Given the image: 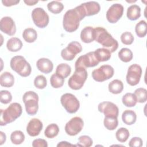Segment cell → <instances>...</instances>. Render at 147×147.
Segmentation results:
<instances>
[{
    "mask_svg": "<svg viewBox=\"0 0 147 147\" xmlns=\"http://www.w3.org/2000/svg\"><path fill=\"white\" fill-rule=\"evenodd\" d=\"M146 30L147 26L145 21L141 20L136 24L135 27V31L138 37L140 38L144 37L146 34Z\"/></svg>",
    "mask_w": 147,
    "mask_h": 147,
    "instance_id": "836d02e7",
    "label": "cell"
},
{
    "mask_svg": "<svg viewBox=\"0 0 147 147\" xmlns=\"http://www.w3.org/2000/svg\"><path fill=\"white\" fill-rule=\"evenodd\" d=\"M10 140L13 144L19 145L22 144L25 140V135L20 130H15L10 135Z\"/></svg>",
    "mask_w": 147,
    "mask_h": 147,
    "instance_id": "e575fe53",
    "label": "cell"
},
{
    "mask_svg": "<svg viewBox=\"0 0 147 147\" xmlns=\"http://www.w3.org/2000/svg\"><path fill=\"white\" fill-rule=\"evenodd\" d=\"M80 39L84 43H90L95 40L94 28L92 26L84 28L80 33Z\"/></svg>",
    "mask_w": 147,
    "mask_h": 147,
    "instance_id": "ffe728a7",
    "label": "cell"
},
{
    "mask_svg": "<svg viewBox=\"0 0 147 147\" xmlns=\"http://www.w3.org/2000/svg\"><path fill=\"white\" fill-rule=\"evenodd\" d=\"M11 68L22 77H27L31 74L30 64L22 56H16L11 58L10 63Z\"/></svg>",
    "mask_w": 147,
    "mask_h": 147,
    "instance_id": "277c9868",
    "label": "cell"
},
{
    "mask_svg": "<svg viewBox=\"0 0 147 147\" xmlns=\"http://www.w3.org/2000/svg\"><path fill=\"white\" fill-rule=\"evenodd\" d=\"M103 124L105 127L109 130H113L117 128L118 125L117 117H105Z\"/></svg>",
    "mask_w": 147,
    "mask_h": 147,
    "instance_id": "d6a6232c",
    "label": "cell"
},
{
    "mask_svg": "<svg viewBox=\"0 0 147 147\" xmlns=\"http://www.w3.org/2000/svg\"><path fill=\"white\" fill-rule=\"evenodd\" d=\"M1 102L3 104H7L12 100V95L11 93L7 90H1L0 91Z\"/></svg>",
    "mask_w": 147,
    "mask_h": 147,
    "instance_id": "b9f144b4",
    "label": "cell"
},
{
    "mask_svg": "<svg viewBox=\"0 0 147 147\" xmlns=\"http://www.w3.org/2000/svg\"><path fill=\"white\" fill-rule=\"evenodd\" d=\"M34 86L38 89L44 88L47 84V79L43 75H38L37 76L34 80Z\"/></svg>",
    "mask_w": 147,
    "mask_h": 147,
    "instance_id": "ab89813d",
    "label": "cell"
},
{
    "mask_svg": "<svg viewBox=\"0 0 147 147\" xmlns=\"http://www.w3.org/2000/svg\"><path fill=\"white\" fill-rule=\"evenodd\" d=\"M137 101L139 103H145L147 100V90L144 88H138L134 91Z\"/></svg>",
    "mask_w": 147,
    "mask_h": 147,
    "instance_id": "74e56055",
    "label": "cell"
},
{
    "mask_svg": "<svg viewBox=\"0 0 147 147\" xmlns=\"http://www.w3.org/2000/svg\"><path fill=\"white\" fill-rule=\"evenodd\" d=\"M47 7L48 10L51 13L53 14H59L63 11L64 5L60 1H54L49 2L47 5Z\"/></svg>",
    "mask_w": 147,
    "mask_h": 147,
    "instance_id": "f546056e",
    "label": "cell"
},
{
    "mask_svg": "<svg viewBox=\"0 0 147 147\" xmlns=\"http://www.w3.org/2000/svg\"><path fill=\"white\" fill-rule=\"evenodd\" d=\"M71 72V67L66 63H61L59 64L56 69V74L64 79L68 77Z\"/></svg>",
    "mask_w": 147,
    "mask_h": 147,
    "instance_id": "83f0119b",
    "label": "cell"
},
{
    "mask_svg": "<svg viewBox=\"0 0 147 147\" xmlns=\"http://www.w3.org/2000/svg\"><path fill=\"white\" fill-rule=\"evenodd\" d=\"M86 16H91L98 13L100 11V5L95 1H90L82 3Z\"/></svg>",
    "mask_w": 147,
    "mask_h": 147,
    "instance_id": "d6986e66",
    "label": "cell"
},
{
    "mask_svg": "<svg viewBox=\"0 0 147 147\" xmlns=\"http://www.w3.org/2000/svg\"><path fill=\"white\" fill-rule=\"evenodd\" d=\"M130 133L129 130L125 127H121L115 133L117 140L120 142H126L129 137Z\"/></svg>",
    "mask_w": 147,
    "mask_h": 147,
    "instance_id": "d590c367",
    "label": "cell"
},
{
    "mask_svg": "<svg viewBox=\"0 0 147 147\" xmlns=\"http://www.w3.org/2000/svg\"><path fill=\"white\" fill-rule=\"evenodd\" d=\"M43 127L42 122L37 118H33L30 120L26 126V131L31 137L38 136Z\"/></svg>",
    "mask_w": 147,
    "mask_h": 147,
    "instance_id": "e0dca14e",
    "label": "cell"
},
{
    "mask_svg": "<svg viewBox=\"0 0 147 147\" xmlns=\"http://www.w3.org/2000/svg\"><path fill=\"white\" fill-rule=\"evenodd\" d=\"M6 47L10 52H17L22 48V42L17 37H11L7 41Z\"/></svg>",
    "mask_w": 147,
    "mask_h": 147,
    "instance_id": "cb8c5ba5",
    "label": "cell"
},
{
    "mask_svg": "<svg viewBox=\"0 0 147 147\" xmlns=\"http://www.w3.org/2000/svg\"><path fill=\"white\" fill-rule=\"evenodd\" d=\"M14 83L13 75L9 72H4L0 76V84L2 87H11Z\"/></svg>",
    "mask_w": 147,
    "mask_h": 147,
    "instance_id": "44dd1931",
    "label": "cell"
},
{
    "mask_svg": "<svg viewBox=\"0 0 147 147\" xmlns=\"http://www.w3.org/2000/svg\"><path fill=\"white\" fill-rule=\"evenodd\" d=\"M22 100L28 114L30 115H35L38 109V95L33 91H29L24 94Z\"/></svg>",
    "mask_w": 147,
    "mask_h": 147,
    "instance_id": "5b68a950",
    "label": "cell"
},
{
    "mask_svg": "<svg viewBox=\"0 0 147 147\" xmlns=\"http://www.w3.org/2000/svg\"><path fill=\"white\" fill-rule=\"evenodd\" d=\"M77 146L76 145H73V144H69L67 141H61L57 145V146Z\"/></svg>",
    "mask_w": 147,
    "mask_h": 147,
    "instance_id": "bcb514c9",
    "label": "cell"
},
{
    "mask_svg": "<svg viewBox=\"0 0 147 147\" xmlns=\"http://www.w3.org/2000/svg\"><path fill=\"white\" fill-rule=\"evenodd\" d=\"M99 63L98 60L95 52H90L84 55L80 56L76 61L75 68L86 69L88 67H94Z\"/></svg>",
    "mask_w": 147,
    "mask_h": 147,
    "instance_id": "ba28073f",
    "label": "cell"
},
{
    "mask_svg": "<svg viewBox=\"0 0 147 147\" xmlns=\"http://www.w3.org/2000/svg\"><path fill=\"white\" fill-rule=\"evenodd\" d=\"M78 140H79V142L76 145L77 146H84V147H90L93 144V141L91 138L86 135L80 136Z\"/></svg>",
    "mask_w": 147,
    "mask_h": 147,
    "instance_id": "f35d334b",
    "label": "cell"
},
{
    "mask_svg": "<svg viewBox=\"0 0 147 147\" xmlns=\"http://www.w3.org/2000/svg\"><path fill=\"white\" fill-rule=\"evenodd\" d=\"M36 65L38 69L44 74L51 72L53 68L52 62L49 59L44 57L39 59L36 63Z\"/></svg>",
    "mask_w": 147,
    "mask_h": 147,
    "instance_id": "ac0fdd59",
    "label": "cell"
},
{
    "mask_svg": "<svg viewBox=\"0 0 147 147\" xmlns=\"http://www.w3.org/2000/svg\"><path fill=\"white\" fill-rule=\"evenodd\" d=\"M142 140L140 137H133L129 142V145L130 146H135V147H141L142 146Z\"/></svg>",
    "mask_w": 147,
    "mask_h": 147,
    "instance_id": "7bdbcfd3",
    "label": "cell"
},
{
    "mask_svg": "<svg viewBox=\"0 0 147 147\" xmlns=\"http://www.w3.org/2000/svg\"><path fill=\"white\" fill-rule=\"evenodd\" d=\"M114 68L110 65H103L92 72L93 79L98 82H102L113 77Z\"/></svg>",
    "mask_w": 147,
    "mask_h": 147,
    "instance_id": "9c48e42d",
    "label": "cell"
},
{
    "mask_svg": "<svg viewBox=\"0 0 147 147\" xmlns=\"http://www.w3.org/2000/svg\"><path fill=\"white\" fill-rule=\"evenodd\" d=\"M95 40L105 48L108 49L111 53L115 52L118 47V41L103 27L94 28Z\"/></svg>",
    "mask_w": 147,
    "mask_h": 147,
    "instance_id": "7a4b0ae2",
    "label": "cell"
},
{
    "mask_svg": "<svg viewBox=\"0 0 147 147\" xmlns=\"http://www.w3.org/2000/svg\"><path fill=\"white\" fill-rule=\"evenodd\" d=\"M21 105L17 102L11 103L5 110H1V125L5 126L14 121L22 114Z\"/></svg>",
    "mask_w": 147,
    "mask_h": 147,
    "instance_id": "3957f363",
    "label": "cell"
},
{
    "mask_svg": "<svg viewBox=\"0 0 147 147\" xmlns=\"http://www.w3.org/2000/svg\"><path fill=\"white\" fill-rule=\"evenodd\" d=\"M98 111L103 113L105 117H118L119 109L116 105L111 102H103L98 106Z\"/></svg>",
    "mask_w": 147,
    "mask_h": 147,
    "instance_id": "9a60e30c",
    "label": "cell"
},
{
    "mask_svg": "<svg viewBox=\"0 0 147 147\" xmlns=\"http://www.w3.org/2000/svg\"><path fill=\"white\" fill-rule=\"evenodd\" d=\"M118 57L121 61L127 63L132 60L133 57V52L129 48H123L119 51Z\"/></svg>",
    "mask_w": 147,
    "mask_h": 147,
    "instance_id": "4dcf8cb0",
    "label": "cell"
},
{
    "mask_svg": "<svg viewBox=\"0 0 147 147\" xmlns=\"http://www.w3.org/2000/svg\"><path fill=\"white\" fill-rule=\"evenodd\" d=\"M122 119L124 123L127 125L134 124L137 119L136 113L131 110H126L122 114Z\"/></svg>",
    "mask_w": 147,
    "mask_h": 147,
    "instance_id": "603a6c76",
    "label": "cell"
},
{
    "mask_svg": "<svg viewBox=\"0 0 147 147\" xmlns=\"http://www.w3.org/2000/svg\"><path fill=\"white\" fill-rule=\"evenodd\" d=\"M127 17L131 21H135L138 19L141 16V8L137 5H132L130 6L127 10Z\"/></svg>",
    "mask_w": 147,
    "mask_h": 147,
    "instance_id": "7402d4cb",
    "label": "cell"
},
{
    "mask_svg": "<svg viewBox=\"0 0 147 147\" xmlns=\"http://www.w3.org/2000/svg\"><path fill=\"white\" fill-rule=\"evenodd\" d=\"M50 82L52 87L55 88H59L63 86L64 79L55 73L51 76Z\"/></svg>",
    "mask_w": 147,
    "mask_h": 147,
    "instance_id": "8d00e7d4",
    "label": "cell"
},
{
    "mask_svg": "<svg viewBox=\"0 0 147 147\" xmlns=\"http://www.w3.org/2000/svg\"><path fill=\"white\" fill-rule=\"evenodd\" d=\"M82 51L81 44L78 41H72L69 42L67 47L62 49L61 56L62 58L67 61L72 60L78 53Z\"/></svg>",
    "mask_w": 147,
    "mask_h": 147,
    "instance_id": "8fae6325",
    "label": "cell"
},
{
    "mask_svg": "<svg viewBox=\"0 0 147 147\" xmlns=\"http://www.w3.org/2000/svg\"><path fill=\"white\" fill-rule=\"evenodd\" d=\"M123 7L120 3L113 4L106 12V18L110 23L117 22L122 16Z\"/></svg>",
    "mask_w": 147,
    "mask_h": 147,
    "instance_id": "5bb4252c",
    "label": "cell"
},
{
    "mask_svg": "<svg viewBox=\"0 0 147 147\" xmlns=\"http://www.w3.org/2000/svg\"><path fill=\"white\" fill-rule=\"evenodd\" d=\"M109 91L114 94H120L123 89V84L122 82L118 79H115L109 84Z\"/></svg>",
    "mask_w": 147,
    "mask_h": 147,
    "instance_id": "d4e9b609",
    "label": "cell"
},
{
    "mask_svg": "<svg viewBox=\"0 0 147 147\" xmlns=\"http://www.w3.org/2000/svg\"><path fill=\"white\" fill-rule=\"evenodd\" d=\"M20 2L19 0H3L2 1V3L4 6L9 7L13 5H16Z\"/></svg>",
    "mask_w": 147,
    "mask_h": 147,
    "instance_id": "f6af8a7d",
    "label": "cell"
},
{
    "mask_svg": "<svg viewBox=\"0 0 147 147\" xmlns=\"http://www.w3.org/2000/svg\"><path fill=\"white\" fill-rule=\"evenodd\" d=\"M59 132V126L55 123L49 124L44 131L45 136L48 138H52L57 136Z\"/></svg>",
    "mask_w": 147,
    "mask_h": 147,
    "instance_id": "1f68e13d",
    "label": "cell"
},
{
    "mask_svg": "<svg viewBox=\"0 0 147 147\" xmlns=\"http://www.w3.org/2000/svg\"><path fill=\"white\" fill-rule=\"evenodd\" d=\"M142 68L140 65L134 64L129 66L126 75V82L131 86H134L138 84L142 75Z\"/></svg>",
    "mask_w": 147,
    "mask_h": 147,
    "instance_id": "7c38bea8",
    "label": "cell"
},
{
    "mask_svg": "<svg viewBox=\"0 0 147 147\" xmlns=\"http://www.w3.org/2000/svg\"><path fill=\"white\" fill-rule=\"evenodd\" d=\"M86 16V12L82 4L74 9L67 10L64 15L63 20L64 30L69 33L75 32L79 28L80 21Z\"/></svg>",
    "mask_w": 147,
    "mask_h": 147,
    "instance_id": "6da1fadb",
    "label": "cell"
},
{
    "mask_svg": "<svg viewBox=\"0 0 147 147\" xmlns=\"http://www.w3.org/2000/svg\"><path fill=\"white\" fill-rule=\"evenodd\" d=\"M32 18L35 25L40 28H45L49 21V16L41 7H36L33 10Z\"/></svg>",
    "mask_w": 147,
    "mask_h": 147,
    "instance_id": "30bf717a",
    "label": "cell"
},
{
    "mask_svg": "<svg viewBox=\"0 0 147 147\" xmlns=\"http://www.w3.org/2000/svg\"><path fill=\"white\" fill-rule=\"evenodd\" d=\"M0 29L9 36H13L16 32L14 21L10 17H3L0 21Z\"/></svg>",
    "mask_w": 147,
    "mask_h": 147,
    "instance_id": "2e32d148",
    "label": "cell"
},
{
    "mask_svg": "<svg viewBox=\"0 0 147 147\" xmlns=\"http://www.w3.org/2000/svg\"><path fill=\"white\" fill-rule=\"evenodd\" d=\"M95 55L99 62L109 60L111 57V52L107 49L102 48H98L94 51Z\"/></svg>",
    "mask_w": 147,
    "mask_h": 147,
    "instance_id": "4316f807",
    "label": "cell"
},
{
    "mask_svg": "<svg viewBox=\"0 0 147 147\" xmlns=\"http://www.w3.org/2000/svg\"><path fill=\"white\" fill-rule=\"evenodd\" d=\"M22 37L26 42L32 43L34 42L37 39V33L35 29L32 28H28L24 30Z\"/></svg>",
    "mask_w": 147,
    "mask_h": 147,
    "instance_id": "484cf974",
    "label": "cell"
},
{
    "mask_svg": "<svg viewBox=\"0 0 147 147\" xmlns=\"http://www.w3.org/2000/svg\"><path fill=\"white\" fill-rule=\"evenodd\" d=\"M122 101L123 104L129 107H134L136 106L137 101V98L134 94L131 92H127L125 94L122 98Z\"/></svg>",
    "mask_w": 147,
    "mask_h": 147,
    "instance_id": "f1b7e54d",
    "label": "cell"
},
{
    "mask_svg": "<svg viewBox=\"0 0 147 147\" xmlns=\"http://www.w3.org/2000/svg\"><path fill=\"white\" fill-rule=\"evenodd\" d=\"M121 40L125 45H130L134 41V36L129 32H125L121 36Z\"/></svg>",
    "mask_w": 147,
    "mask_h": 147,
    "instance_id": "60d3db41",
    "label": "cell"
},
{
    "mask_svg": "<svg viewBox=\"0 0 147 147\" xmlns=\"http://www.w3.org/2000/svg\"><path fill=\"white\" fill-rule=\"evenodd\" d=\"M32 146L33 147H47L48 144L46 140L41 138H37L33 140Z\"/></svg>",
    "mask_w": 147,
    "mask_h": 147,
    "instance_id": "ee69618b",
    "label": "cell"
},
{
    "mask_svg": "<svg viewBox=\"0 0 147 147\" xmlns=\"http://www.w3.org/2000/svg\"><path fill=\"white\" fill-rule=\"evenodd\" d=\"M38 1H34V0H28V1H24V2L27 5H29V6H33V5H34L35 4L37 3H38Z\"/></svg>",
    "mask_w": 147,
    "mask_h": 147,
    "instance_id": "c3c4849f",
    "label": "cell"
},
{
    "mask_svg": "<svg viewBox=\"0 0 147 147\" xmlns=\"http://www.w3.org/2000/svg\"><path fill=\"white\" fill-rule=\"evenodd\" d=\"M0 135H1V143H0V145H2L6 141V136L5 135V134L2 132V131H0Z\"/></svg>",
    "mask_w": 147,
    "mask_h": 147,
    "instance_id": "7dc6e473",
    "label": "cell"
},
{
    "mask_svg": "<svg viewBox=\"0 0 147 147\" xmlns=\"http://www.w3.org/2000/svg\"><path fill=\"white\" fill-rule=\"evenodd\" d=\"M87 72L84 68H75L74 74L68 81V86L72 90H78L82 88L87 78Z\"/></svg>",
    "mask_w": 147,
    "mask_h": 147,
    "instance_id": "8992f818",
    "label": "cell"
},
{
    "mask_svg": "<svg viewBox=\"0 0 147 147\" xmlns=\"http://www.w3.org/2000/svg\"><path fill=\"white\" fill-rule=\"evenodd\" d=\"M60 102L65 110L71 114L75 113L80 107V103L76 97L70 93L63 94L60 98Z\"/></svg>",
    "mask_w": 147,
    "mask_h": 147,
    "instance_id": "52a82bcc",
    "label": "cell"
},
{
    "mask_svg": "<svg viewBox=\"0 0 147 147\" xmlns=\"http://www.w3.org/2000/svg\"><path fill=\"white\" fill-rule=\"evenodd\" d=\"M84 125L83 119L79 117L72 118L65 126V131L66 133L71 136L77 135L81 131Z\"/></svg>",
    "mask_w": 147,
    "mask_h": 147,
    "instance_id": "4fadbf2b",
    "label": "cell"
}]
</instances>
